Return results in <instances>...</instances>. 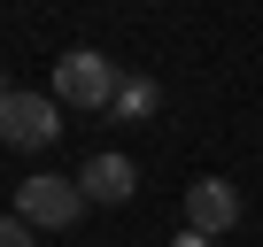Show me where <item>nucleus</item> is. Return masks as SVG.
Here are the masks:
<instances>
[{"label": "nucleus", "instance_id": "obj_7", "mask_svg": "<svg viewBox=\"0 0 263 247\" xmlns=\"http://www.w3.org/2000/svg\"><path fill=\"white\" fill-rule=\"evenodd\" d=\"M0 247H31V224L24 216H0Z\"/></svg>", "mask_w": 263, "mask_h": 247}, {"label": "nucleus", "instance_id": "obj_8", "mask_svg": "<svg viewBox=\"0 0 263 247\" xmlns=\"http://www.w3.org/2000/svg\"><path fill=\"white\" fill-rule=\"evenodd\" d=\"M178 247H209V239H201V232H178Z\"/></svg>", "mask_w": 263, "mask_h": 247}, {"label": "nucleus", "instance_id": "obj_6", "mask_svg": "<svg viewBox=\"0 0 263 247\" xmlns=\"http://www.w3.org/2000/svg\"><path fill=\"white\" fill-rule=\"evenodd\" d=\"M116 108H124V116H147V108H155V85H147V77H124Z\"/></svg>", "mask_w": 263, "mask_h": 247}, {"label": "nucleus", "instance_id": "obj_2", "mask_svg": "<svg viewBox=\"0 0 263 247\" xmlns=\"http://www.w3.org/2000/svg\"><path fill=\"white\" fill-rule=\"evenodd\" d=\"M16 216H24L31 232H62V224H78V216H85V186H78V178L39 170V178H24V186H16Z\"/></svg>", "mask_w": 263, "mask_h": 247}, {"label": "nucleus", "instance_id": "obj_3", "mask_svg": "<svg viewBox=\"0 0 263 247\" xmlns=\"http://www.w3.org/2000/svg\"><path fill=\"white\" fill-rule=\"evenodd\" d=\"M0 139H8V147H24V155H39V147H54L62 139V100L54 93H8V100H0Z\"/></svg>", "mask_w": 263, "mask_h": 247}, {"label": "nucleus", "instance_id": "obj_1", "mask_svg": "<svg viewBox=\"0 0 263 247\" xmlns=\"http://www.w3.org/2000/svg\"><path fill=\"white\" fill-rule=\"evenodd\" d=\"M116 93H124V77L101 47H70L54 62V100L62 108H116Z\"/></svg>", "mask_w": 263, "mask_h": 247}, {"label": "nucleus", "instance_id": "obj_4", "mask_svg": "<svg viewBox=\"0 0 263 247\" xmlns=\"http://www.w3.org/2000/svg\"><path fill=\"white\" fill-rule=\"evenodd\" d=\"M232 224H240V186H224V178H194V186H186V232L224 239Z\"/></svg>", "mask_w": 263, "mask_h": 247}, {"label": "nucleus", "instance_id": "obj_5", "mask_svg": "<svg viewBox=\"0 0 263 247\" xmlns=\"http://www.w3.org/2000/svg\"><path fill=\"white\" fill-rule=\"evenodd\" d=\"M78 186H85V201L116 209V201H132V186H140V170H132L124 155H93V162L78 170Z\"/></svg>", "mask_w": 263, "mask_h": 247}, {"label": "nucleus", "instance_id": "obj_9", "mask_svg": "<svg viewBox=\"0 0 263 247\" xmlns=\"http://www.w3.org/2000/svg\"><path fill=\"white\" fill-rule=\"evenodd\" d=\"M8 93H16V85H8V77H0V100H8Z\"/></svg>", "mask_w": 263, "mask_h": 247}]
</instances>
